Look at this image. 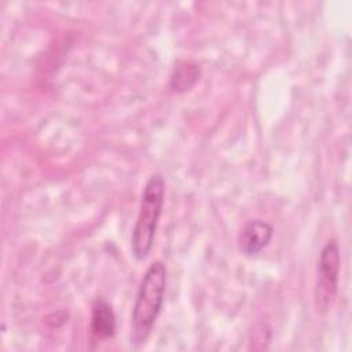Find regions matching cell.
<instances>
[{"instance_id": "obj_1", "label": "cell", "mask_w": 352, "mask_h": 352, "mask_svg": "<svg viewBox=\"0 0 352 352\" xmlns=\"http://www.w3.org/2000/svg\"><path fill=\"white\" fill-rule=\"evenodd\" d=\"M166 289V267L164 261L155 260L147 268L140 280L132 308L131 342L142 346L155 324L161 312Z\"/></svg>"}, {"instance_id": "obj_2", "label": "cell", "mask_w": 352, "mask_h": 352, "mask_svg": "<svg viewBox=\"0 0 352 352\" xmlns=\"http://www.w3.org/2000/svg\"><path fill=\"white\" fill-rule=\"evenodd\" d=\"M164 197L165 179L161 173H153L143 187L139 214L131 235L132 253L139 261L148 256L154 245L158 221L162 213Z\"/></svg>"}, {"instance_id": "obj_3", "label": "cell", "mask_w": 352, "mask_h": 352, "mask_svg": "<svg viewBox=\"0 0 352 352\" xmlns=\"http://www.w3.org/2000/svg\"><path fill=\"white\" fill-rule=\"evenodd\" d=\"M341 267V256L338 245L334 239L326 242L320 250L316 268L315 282V305L319 312H326L337 294L338 276Z\"/></svg>"}, {"instance_id": "obj_4", "label": "cell", "mask_w": 352, "mask_h": 352, "mask_svg": "<svg viewBox=\"0 0 352 352\" xmlns=\"http://www.w3.org/2000/svg\"><path fill=\"white\" fill-rule=\"evenodd\" d=\"M274 227L271 223L263 219H250L239 231L238 248L245 256L253 257L270 243Z\"/></svg>"}, {"instance_id": "obj_5", "label": "cell", "mask_w": 352, "mask_h": 352, "mask_svg": "<svg viewBox=\"0 0 352 352\" xmlns=\"http://www.w3.org/2000/svg\"><path fill=\"white\" fill-rule=\"evenodd\" d=\"M91 334L98 340H106L116 333V315L111 305L103 298L96 297L91 308Z\"/></svg>"}, {"instance_id": "obj_6", "label": "cell", "mask_w": 352, "mask_h": 352, "mask_svg": "<svg viewBox=\"0 0 352 352\" xmlns=\"http://www.w3.org/2000/svg\"><path fill=\"white\" fill-rule=\"evenodd\" d=\"M199 63L192 59L177 60L169 77V88L175 92H184L190 89L199 80Z\"/></svg>"}]
</instances>
